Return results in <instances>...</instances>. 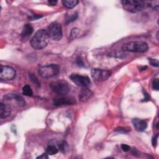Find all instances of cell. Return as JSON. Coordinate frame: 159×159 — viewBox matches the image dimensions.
<instances>
[{
	"label": "cell",
	"mask_w": 159,
	"mask_h": 159,
	"mask_svg": "<svg viewBox=\"0 0 159 159\" xmlns=\"http://www.w3.org/2000/svg\"><path fill=\"white\" fill-rule=\"evenodd\" d=\"M16 72L13 67L1 65L0 79L2 80H12L16 77Z\"/></svg>",
	"instance_id": "cell-9"
},
{
	"label": "cell",
	"mask_w": 159,
	"mask_h": 159,
	"mask_svg": "<svg viewBox=\"0 0 159 159\" xmlns=\"http://www.w3.org/2000/svg\"><path fill=\"white\" fill-rule=\"evenodd\" d=\"M111 72L108 70L94 69L91 72L93 79L98 82L107 80L111 75Z\"/></svg>",
	"instance_id": "cell-8"
},
{
	"label": "cell",
	"mask_w": 159,
	"mask_h": 159,
	"mask_svg": "<svg viewBox=\"0 0 159 159\" xmlns=\"http://www.w3.org/2000/svg\"><path fill=\"white\" fill-rule=\"evenodd\" d=\"M93 96V93L88 87L81 88L78 95L79 101L81 102H87Z\"/></svg>",
	"instance_id": "cell-11"
},
{
	"label": "cell",
	"mask_w": 159,
	"mask_h": 159,
	"mask_svg": "<svg viewBox=\"0 0 159 159\" xmlns=\"http://www.w3.org/2000/svg\"><path fill=\"white\" fill-rule=\"evenodd\" d=\"M158 134H157V135H155L154 137L152 138V146L155 147L157 146V141H158Z\"/></svg>",
	"instance_id": "cell-26"
},
{
	"label": "cell",
	"mask_w": 159,
	"mask_h": 159,
	"mask_svg": "<svg viewBox=\"0 0 159 159\" xmlns=\"http://www.w3.org/2000/svg\"><path fill=\"white\" fill-rule=\"evenodd\" d=\"M123 8L127 12L136 13L141 11L145 7L146 3L139 0H123L121 1Z\"/></svg>",
	"instance_id": "cell-3"
},
{
	"label": "cell",
	"mask_w": 159,
	"mask_h": 159,
	"mask_svg": "<svg viewBox=\"0 0 159 159\" xmlns=\"http://www.w3.org/2000/svg\"><path fill=\"white\" fill-rule=\"evenodd\" d=\"M50 87L56 94L64 96L69 93L70 88L68 83L63 80L53 81L50 83Z\"/></svg>",
	"instance_id": "cell-7"
},
{
	"label": "cell",
	"mask_w": 159,
	"mask_h": 159,
	"mask_svg": "<svg viewBox=\"0 0 159 159\" xmlns=\"http://www.w3.org/2000/svg\"><path fill=\"white\" fill-rule=\"evenodd\" d=\"M70 80L77 86L83 87H88L91 84V81L88 77L82 76L78 74H72L70 77Z\"/></svg>",
	"instance_id": "cell-10"
},
{
	"label": "cell",
	"mask_w": 159,
	"mask_h": 159,
	"mask_svg": "<svg viewBox=\"0 0 159 159\" xmlns=\"http://www.w3.org/2000/svg\"><path fill=\"white\" fill-rule=\"evenodd\" d=\"M80 34V29L78 28L73 29L70 33V39H74L79 36Z\"/></svg>",
	"instance_id": "cell-19"
},
{
	"label": "cell",
	"mask_w": 159,
	"mask_h": 159,
	"mask_svg": "<svg viewBox=\"0 0 159 159\" xmlns=\"http://www.w3.org/2000/svg\"><path fill=\"white\" fill-rule=\"evenodd\" d=\"M76 62L77 64V65L80 67H84V64H83V60L81 58V57H78L76 59Z\"/></svg>",
	"instance_id": "cell-27"
},
{
	"label": "cell",
	"mask_w": 159,
	"mask_h": 159,
	"mask_svg": "<svg viewBox=\"0 0 159 159\" xmlns=\"http://www.w3.org/2000/svg\"><path fill=\"white\" fill-rule=\"evenodd\" d=\"M3 103L8 104L10 106L16 108L23 107L26 102L23 98L18 94H7L3 96Z\"/></svg>",
	"instance_id": "cell-4"
},
{
	"label": "cell",
	"mask_w": 159,
	"mask_h": 159,
	"mask_svg": "<svg viewBox=\"0 0 159 159\" xmlns=\"http://www.w3.org/2000/svg\"><path fill=\"white\" fill-rule=\"evenodd\" d=\"M149 62L151 65H152L155 67H158V61L157 59H152V58H149Z\"/></svg>",
	"instance_id": "cell-25"
},
{
	"label": "cell",
	"mask_w": 159,
	"mask_h": 159,
	"mask_svg": "<svg viewBox=\"0 0 159 159\" xmlns=\"http://www.w3.org/2000/svg\"><path fill=\"white\" fill-rule=\"evenodd\" d=\"M37 158H42V159H45V158H49V156H48V154L45 152V153H44L42 154L41 155L37 157Z\"/></svg>",
	"instance_id": "cell-30"
},
{
	"label": "cell",
	"mask_w": 159,
	"mask_h": 159,
	"mask_svg": "<svg viewBox=\"0 0 159 159\" xmlns=\"http://www.w3.org/2000/svg\"><path fill=\"white\" fill-rule=\"evenodd\" d=\"M50 37L46 30L39 29L37 31L31 40V45L33 48L41 50L46 47L49 44Z\"/></svg>",
	"instance_id": "cell-1"
},
{
	"label": "cell",
	"mask_w": 159,
	"mask_h": 159,
	"mask_svg": "<svg viewBox=\"0 0 159 159\" xmlns=\"http://www.w3.org/2000/svg\"><path fill=\"white\" fill-rule=\"evenodd\" d=\"M68 147L67 143L65 141H63L58 145V149L62 152H65Z\"/></svg>",
	"instance_id": "cell-21"
},
{
	"label": "cell",
	"mask_w": 159,
	"mask_h": 159,
	"mask_svg": "<svg viewBox=\"0 0 159 159\" xmlns=\"http://www.w3.org/2000/svg\"><path fill=\"white\" fill-rule=\"evenodd\" d=\"M75 103H76V101H75V99L69 97H61L53 100V103L57 106L63 105H72Z\"/></svg>",
	"instance_id": "cell-12"
},
{
	"label": "cell",
	"mask_w": 159,
	"mask_h": 159,
	"mask_svg": "<svg viewBox=\"0 0 159 159\" xmlns=\"http://www.w3.org/2000/svg\"><path fill=\"white\" fill-rule=\"evenodd\" d=\"M115 131L116 132H120L123 133H127L129 131H130V128L129 127H119L116 128L115 129Z\"/></svg>",
	"instance_id": "cell-22"
},
{
	"label": "cell",
	"mask_w": 159,
	"mask_h": 159,
	"mask_svg": "<svg viewBox=\"0 0 159 159\" xmlns=\"http://www.w3.org/2000/svg\"><path fill=\"white\" fill-rule=\"evenodd\" d=\"M11 112V107L3 102L0 104V118L4 119L8 117Z\"/></svg>",
	"instance_id": "cell-14"
},
{
	"label": "cell",
	"mask_w": 159,
	"mask_h": 159,
	"mask_svg": "<svg viewBox=\"0 0 159 159\" xmlns=\"http://www.w3.org/2000/svg\"><path fill=\"white\" fill-rule=\"evenodd\" d=\"M22 94L27 96H33V92L31 87L29 85H25L23 88H22Z\"/></svg>",
	"instance_id": "cell-18"
},
{
	"label": "cell",
	"mask_w": 159,
	"mask_h": 159,
	"mask_svg": "<svg viewBox=\"0 0 159 159\" xmlns=\"http://www.w3.org/2000/svg\"><path fill=\"white\" fill-rule=\"evenodd\" d=\"M48 2H49V4L50 6H55L57 3V1H53V0H50V1H49Z\"/></svg>",
	"instance_id": "cell-32"
},
{
	"label": "cell",
	"mask_w": 159,
	"mask_h": 159,
	"mask_svg": "<svg viewBox=\"0 0 159 159\" xmlns=\"http://www.w3.org/2000/svg\"><path fill=\"white\" fill-rule=\"evenodd\" d=\"M132 124L136 131L139 132L144 131L147 127V124L145 121L135 118L132 120Z\"/></svg>",
	"instance_id": "cell-13"
},
{
	"label": "cell",
	"mask_w": 159,
	"mask_h": 159,
	"mask_svg": "<svg viewBox=\"0 0 159 159\" xmlns=\"http://www.w3.org/2000/svg\"><path fill=\"white\" fill-rule=\"evenodd\" d=\"M60 67L56 64H50L39 67L38 72L40 76L44 78L54 77L58 74Z\"/></svg>",
	"instance_id": "cell-5"
},
{
	"label": "cell",
	"mask_w": 159,
	"mask_h": 159,
	"mask_svg": "<svg viewBox=\"0 0 159 159\" xmlns=\"http://www.w3.org/2000/svg\"><path fill=\"white\" fill-rule=\"evenodd\" d=\"M122 49L126 52L145 53L149 49V45L147 42L143 41H132L124 44Z\"/></svg>",
	"instance_id": "cell-2"
},
{
	"label": "cell",
	"mask_w": 159,
	"mask_h": 159,
	"mask_svg": "<svg viewBox=\"0 0 159 159\" xmlns=\"http://www.w3.org/2000/svg\"><path fill=\"white\" fill-rule=\"evenodd\" d=\"M62 3L64 6L67 7V8L72 9L78 4L79 1L77 0H64Z\"/></svg>",
	"instance_id": "cell-16"
},
{
	"label": "cell",
	"mask_w": 159,
	"mask_h": 159,
	"mask_svg": "<svg viewBox=\"0 0 159 159\" xmlns=\"http://www.w3.org/2000/svg\"><path fill=\"white\" fill-rule=\"evenodd\" d=\"M132 154L133 155L136 156V157H139V154H138V151L136 150V149H133V150L132 151Z\"/></svg>",
	"instance_id": "cell-31"
},
{
	"label": "cell",
	"mask_w": 159,
	"mask_h": 159,
	"mask_svg": "<svg viewBox=\"0 0 159 159\" xmlns=\"http://www.w3.org/2000/svg\"><path fill=\"white\" fill-rule=\"evenodd\" d=\"M34 31L33 27L29 24H26L24 26L23 29H22V31L21 34V36L22 37V39H26L31 35Z\"/></svg>",
	"instance_id": "cell-15"
},
{
	"label": "cell",
	"mask_w": 159,
	"mask_h": 159,
	"mask_svg": "<svg viewBox=\"0 0 159 159\" xmlns=\"http://www.w3.org/2000/svg\"><path fill=\"white\" fill-rule=\"evenodd\" d=\"M121 149H122V150L124 151V152H128V151H129L131 147L128 145L124 144L123 143V144L121 145Z\"/></svg>",
	"instance_id": "cell-28"
},
{
	"label": "cell",
	"mask_w": 159,
	"mask_h": 159,
	"mask_svg": "<svg viewBox=\"0 0 159 159\" xmlns=\"http://www.w3.org/2000/svg\"><path fill=\"white\" fill-rule=\"evenodd\" d=\"M58 150V147H57L54 144H49L46 148V153L48 155H53L57 154Z\"/></svg>",
	"instance_id": "cell-17"
},
{
	"label": "cell",
	"mask_w": 159,
	"mask_h": 159,
	"mask_svg": "<svg viewBox=\"0 0 159 159\" xmlns=\"http://www.w3.org/2000/svg\"><path fill=\"white\" fill-rule=\"evenodd\" d=\"M152 88L158 91L159 89V83H158V79L155 78L152 81Z\"/></svg>",
	"instance_id": "cell-24"
},
{
	"label": "cell",
	"mask_w": 159,
	"mask_h": 159,
	"mask_svg": "<svg viewBox=\"0 0 159 159\" xmlns=\"http://www.w3.org/2000/svg\"><path fill=\"white\" fill-rule=\"evenodd\" d=\"M29 78L31 79V80L32 81V82L33 83H34V84L36 85L38 87H40V86H41L40 85H41L40 84V82H39L38 78H37L36 77L35 75H34V74H33V73H29Z\"/></svg>",
	"instance_id": "cell-20"
},
{
	"label": "cell",
	"mask_w": 159,
	"mask_h": 159,
	"mask_svg": "<svg viewBox=\"0 0 159 159\" xmlns=\"http://www.w3.org/2000/svg\"><path fill=\"white\" fill-rule=\"evenodd\" d=\"M143 94H144L143 95H144L145 97H144V99L142 100V101H149L150 100V96H149V95L146 92H145V91L143 92Z\"/></svg>",
	"instance_id": "cell-29"
},
{
	"label": "cell",
	"mask_w": 159,
	"mask_h": 159,
	"mask_svg": "<svg viewBox=\"0 0 159 159\" xmlns=\"http://www.w3.org/2000/svg\"><path fill=\"white\" fill-rule=\"evenodd\" d=\"M47 32L50 39L53 41H58L62 38V27L61 24L57 22H53L50 24Z\"/></svg>",
	"instance_id": "cell-6"
},
{
	"label": "cell",
	"mask_w": 159,
	"mask_h": 159,
	"mask_svg": "<svg viewBox=\"0 0 159 159\" xmlns=\"http://www.w3.org/2000/svg\"><path fill=\"white\" fill-rule=\"evenodd\" d=\"M77 18H78V14L75 13V14H73L72 16L71 17H70L69 19H67L66 20V23L67 24H69V23H70V22H72L76 20Z\"/></svg>",
	"instance_id": "cell-23"
}]
</instances>
